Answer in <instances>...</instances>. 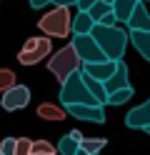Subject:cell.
I'll use <instances>...</instances> for the list:
<instances>
[{
    "mask_svg": "<svg viewBox=\"0 0 150 155\" xmlns=\"http://www.w3.org/2000/svg\"><path fill=\"white\" fill-rule=\"evenodd\" d=\"M95 38V43L100 45V50L105 53L108 60H123V55H125V48H128V40H130V35L123 30V28H115V25H95L93 28V33H90Z\"/></svg>",
    "mask_w": 150,
    "mask_h": 155,
    "instance_id": "obj_1",
    "label": "cell"
},
{
    "mask_svg": "<svg viewBox=\"0 0 150 155\" xmlns=\"http://www.w3.org/2000/svg\"><path fill=\"white\" fill-rule=\"evenodd\" d=\"M60 105H100L93 95H90L88 85H85V78H83V70H78L68 78L60 88Z\"/></svg>",
    "mask_w": 150,
    "mask_h": 155,
    "instance_id": "obj_2",
    "label": "cell"
},
{
    "mask_svg": "<svg viewBox=\"0 0 150 155\" xmlns=\"http://www.w3.org/2000/svg\"><path fill=\"white\" fill-rule=\"evenodd\" d=\"M48 70L55 75V80H58L60 85H63L73 73L83 70V60H80V55L75 53V48H73V45H65L63 50H58L53 58H50Z\"/></svg>",
    "mask_w": 150,
    "mask_h": 155,
    "instance_id": "obj_3",
    "label": "cell"
},
{
    "mask_svg": "<svg viewBox=\"0 0 150 155\" xmlns=\"http://www.w3.org/2000/svg\"><path fill=\"white\" fill-rule=\"evenodd\" d=\"M38 28L48 38H68L70 33H73V18H70V10L63 8V5H58L55 10H50V13H45L43 18H40Z\"/></svg>",
    "mask_w": 150,
    "mask_h": 155,
    "instance_id": "obj_4",
    "label": "cell"
},
{
    "mask_svg": "<svg viewBox=\"0 0 150 155\" xmlns=\"http://www.w3.org/2000/svg\"><path fill=\"white\" fill-rule=\"evenodd\" d=\"M50 38L45 35V38H28L25 40V45L20 48V53H18V60H20V65H35V63H40L43 58H48L50 55Z\"/></svg>",
    "mask_w": 150,
    "mask_h": 155,
    "instance_id": "obj_5",
    "label": "cell"
},
{
    "mask_svg": "<svg viewBox=\"0 0 150 155\" xmlns=\"http://www.w3.org/2000/svg\"><path fill=\"white\" fill-rule=\"evenodd\" d=\"M70 45L75 48V53L80 55V60H83V63H103V60H108L105 53L100 50V45L95 43L93 35H75Z\"/></svg>",
    "mask_w": 150,
    "mask_h": 155,
    "instance_id": "obj_6",
    "label": "cell"
},
{
    "mask_svg": "<svg viewBox=\"0 0 150 155\" xmlns=\"http://www.w3.org/2000/svg\"><path fill=\"white\" fill-rule=\"evenodd\" d=\"M68 115H73L78 120H88V123H105V110L103 105H65Z\"/></svg>",
    "mask_w": 150,
    "mask_h": 155,
    "instance_id": "obj_7",
    "label": "cell"
},
{
    "mask_svg": "<svg viewBox=\"0 0 150 155\" xmlns=\"http://www.w3.org/2000/svg\"><path fill=\"white\" fill-rule=\"evenodd\" d=\"M28 103H30V90L25 88V85H15V88H10L8 93H3V108L8 113L23 110Z\"/></svg>",
    "mask_w": 150,
    "mask_h": 155,
    "instance_id": "obj_8",
    "label": "cell"
},
{
    "mask_svg": "<svg viewBox=\"0 0 150 155\" xmlns=\"http://www.w3.org/2000/svg\"><path fill=\"white\" fill-rule=\"evenodd\" d=\"M125 125L128 128H140V130H145L150 128V98L143 103V105H138V108H133L128 115H125Z\"/></svg>",
    "mask_w": 150,
    "mask_h": 155,
    "instance_id": "obj_9",
    "label": "cell"
},
{
    "mask_svg": "<svg viewBox=\"0 0 150 155\" xmlns=\"http://www.w3.org/2000/svg\"><path fill=\"white\" fill-rule=\"evenodd\" d=\"M115 68H118V63H115V60H103V63H83V73H85L88 78H93V80L105 83L108 78L115 73Z\"/></svg>",
    "mask_w": 150,
    "mask_h": 155,
    "instance_id": "obj_10",
    "label": "cell"
},
{
    "mask_svg": "<svg viewBox=\"0 0 150 155\" xmlns=\"http://www.w3.org/2000/svg\"><path fill=\"white\" fill-rule=\"evenodd\" d=\"M105 85V93H115V90H123V88H130V83H128V65L123 60H118V68H115V73L108 78V80L103 83Z\"/></svg>",
    "mask_w": 150,
    "mask_h": 155,
    "instance_id": "obj_11",
    "label": "cell"
},
{
    "mask_svg": "<svg viewBox=\"0 0 150 155\" xmlns=\"http://www.w3.org/2000/svg\"><path fill=\"white\" fill-rule=\"evenodd\" d=\"M125 25L130 28V30H148L150 33V13H148V8L143 5V0H138L135 10H133V15H130V20Z\"/></svg>",
    "mask_w": 150,
    "mask_h": 155,
    "instance_id": "obj_12",
    "label": "cell"
},
{
    "mask_svg": "<svg viewBox=\"0 0 150 155\" xmlns=\"http://www.w3.org/2000/svg\"><path fill=\"white\" fill-rule=\"evenodd\" d=\"M130 43H133L135 50L150 63V33L148 30H130Z\"/></svg>",
    "mask_w": 150,
    "mask_h": 155,
    "instance_id": "obj_13",
    "label": "cell"
},
{
    "mask_svg": "<svg viewBox=\"0 0 150 155\" xmlns=\"http://www.w3.org/2000/svg\"><path fill=\"white\" fill-rule=\"evenodd\" d=\"M135 5H138V0H113V13H115V20L125 25V23L130 20V15H133Z\"/></svg>",
    "mask_w": 150,
    "mask_h": 155,
    "instance_id": "obj_14",
    "label": "cell"
},
{
    "mask_svg": "<svg viewBox=\"0 0 150 155\" xmlns=\"http://www.w3.org/2000/svg\"><path fill=\"white\" fill-rule=\"evenodd\" d=\"M95 25H98V23L90 18V13L80 10V13L75 15V20H73V33H75V35H90Z\"/></svg>",
    "mask_w": 150,
    "mask_h": 155,
    "instance_id": "obj_15",
    "label": "cell"
},
{
    "mask_svg": "<svg viewBox=\"0 0 150 155\" xmlns=\"http://www.w3.org/2000/svg\"><path fill=\"white\" fill-rule=\"evenodd\" d=\"M38 115L43 120H63L65 115H68V110L63 108V105H55V103H43V105H38Z\"/></svg>",
    "mask_w": 150,
    "mask_h": 155,
    "instance_id": "obj_16",
    "label": "cell"
},
{
    "mask_svg": "<svg viewBox=\"0 0 150 155\" xmlns=\"http://www.w3.org/2000/svg\"><path fill=\"white\" fill-rule=\"evenodd\" d=\"M83 78H85V85H88V90H90V95L100 103V105H108V93H105V85L100 83V80H93V78H88L85 73H83Z\"/></svg>",
    "mask_w": 150,
    "mask_h": 155,
    "instance_id": "obj_17",
    "label": "cell"
},
{
    "mask_svg": "<svg viewBox=\"0 0 150 155\" xmlns=\"http://www.w3.org/2000/svg\"><path fill=\"white\" fill-rule=\"evenodd\" d=\"M105 145H108L105 138H83V140H80V150L88 153V155H98Z\"/></svg>",
    "mask_w": 150,
    "mask_h": 155,
    "instance_id": "obj_18",
    "label": "cell"
},
{
    "mask_svg": "<svg viewBox=\"0 0 150 155\" xmlns=\"http://www.w3.org/2000/svg\"><path fill=\"white\" fill-rule=\"evenodd\" d=\"M78 150H80V140H75L70 133L58 143V153H60V155H75Z\"/></svg>",
    "mask_w": 150,
    "mask_h": 155,
    "instance_id": "obj_19",
    "label": "cell"
},
{
    "mask_svg": "<svg viewBox=\"0 0 150 155\" xmlns=\"http://www.w3.org/2000/svg\"><path fill=\"white\" fill-rule=\"evenodd\" d=\"M88 13H90V18H93L95 23H100L105 15H110V13H113V5H108V3H103V0H98V3L90 8Z\"/></svg>",
    "mask_w": 150,
    "mask_h": 155,
    "instance_id": "obj_20",
    "label": "cell"
},
{
    "mask_svg": "<svg viewBox=\"0 0 150 155\" xmlns=\"http://www.w3.org/2000/svg\"><path fill=\"white\" fill-rule=\"evenodd\" d=\"M18 80H15V73L8 70V68H0V93H8L10 88H15Z\"/></svg>",
    "mask_w": 150,
    "mask_h": 155,
    "instance_id": "obj_21",
    "label": "cell"
},
{
    "mask_svg": "<svg viewBox=\"0 0 150 155\" xmlns=\"http://www.w3.org/2000/svg\"><path fill=\"white\" fill-rule=\"evenodd\" d=\"M133 98V88H123V90H115L108 95V105H123Z\"/></svg>",
    "mask_w": 150,
    "mask_h": 155,
    "instance_id": "obj_22",
    "label": "cell"
},
{
    "mask_svg": "<svg viewBox=\"0 0 150 155\" xmlns=\"http://www.w3.org/2000/svg\"><path fill=\"white\" fill-rule=\"evenodd\" d=\"M33 153H38V155H55V145H50L48 140H35L33 143Z\"/></svg>",
    "mask_w": 150,
    "mask_h": 155,
    "instance_id": "obj_23",
    "label": "cell"
},
{
    "mask_svg": "<svg viewBox=\"0 0 150 155\" xmlns=\"http://www.w3.org/2000/svg\"><path fill=\"white\" fill-rule=\"evenodd\" d=\"M30 153H33V140L18 138L15 140V155H30Z\"/></svg>",
    "mask_w": 150,
    "mask_h": 155,
    "instance_id": "obj_24",
    "label": "cell"
},
{
    "mask_svg": "<svg viewBox=\"0 0 150 155\" xmlns=\"http://www.w3.org/2000/svg\"><path fill=\"white\" fill-rule=\"evenodd\" d=\"M0 153H3V155H15V138L0 140Z\"/></svg>",
    "mask_w": 150,
    "mask_h": 155,
    "instance_id": "obj_25",
    "label": "cell"
},
{
    "mask_svg": "<svg viewBox=\"0 0 150 155\" xmlns=\"http://www.w3.org/2000/svg\"><path fill=\"white\" fill-rule=\"evenodd\" d=\"M95 3H98V0H78V3H75V5L80 8V10H85V13H88V10H90V8H93V5H95Z\"/></svg>",
    "mask_w": 150,
    "mask_h": 155,
    "instance_id": "obj_26",
    "label": "cell"
},
{
    "mask_svg": "<svg viewBox=\"0 0 150 155\" xmlns=\"http://www.w3.org/2000/svg\"><path fill=\"white\" fill-rule=\"evenodd\" d=\"M45 5H53V0H30V8H35V10H40Z\"/></svg>",
    "mask_w": 150,
    "mask_h": 155,
    "instance_id": "obj_27",
    "label": "cell"
},
{
    "mask_svg": "<svg viewBox=\"0 0 150 155\" xmlns=\"http://www.w3.org/2000/svg\"><path fill=\"white\" fill-rule=\"evenodd\" d=\"M118 20H115V13H110V15H105L103 20H100V25H115Z\"/></svg>",
    "mask_w": 150,
    "mask_h": 155,
    "instance_id": "obj_28",
    "label": "cell"
},
{
    "mask_svg": "<svg viewBox=\"0 0 150 155\" xmlns=\"http://www.w3.org/2000/svg\"><path fill=\"white\" fill-rule=\"evenodd\" d=\"M78 0H53V5H63V8H68V5H75Z\"/></svg>",
    "mask_w": 150,
    "mask_h": 155,
    "instance_id": "obj_29",
    "label": "cell"
},
{
    "mask_svg": "<svg viewBox=\"0 0 150 155\" xmlns=\"http://www.w3.org/2000/svg\"><path fill=\"white\" fill-rule=\"evenodd\" d=\"M75 155H88V153H83V150H78V153H75Z\"/></svg>",
    "mask_w": 150,
    "mask_h": 155,
    "instance_id": "obj_30",
    "label": "cell"
},
{
    "mask_svg": "<svg viewBox=\"0 0 150 155\" xmlns=\"http://www.w3.org/2000/svg\"><path fill=\"white\" fill-rule=\"evenodd\" d=\"M103 3H108V5H113V0H103Z\"/></svg>",
    "mask_w": 150,
    "mask_h": 155,
    "instance_id": "obj_31",
    "label": "cell"
},
{
    "mask_svg": "<svg viewBox=\"0 0 150 155\" xmlns=\"http://www.w3.org/2000/svg\"><path fill=\"white\" fill-rule=\"evenodd\" d=\"M145 133H148V135H150V128H145Z\"/></svg>",
    "mask_w": 150,
    "mask_h": 155,
    "instance_id": "obj_32",
    "label": "cell"
},
{
    "mask_svg": "<svg viewBox=\"0 0 150 155\" xmlns=\"http://www.w3.org/2000/svg\"><path fill=\"white\" fill-rule=\"evenodd\" d=\"M30 155H38V153H30Z\"/></svg>",
    "mask_w": 150,
    "mask_h": 155,
    "instance_id": "obj_33",
    "label": "cell"
},
{
    "mask_svg": "<svg viewBox=\"0 0 150 155\" xmlns=\"http://www.w3.org/2000/svg\"><path fill=\"white\" fill-rule=\"evenodd\" d=\"M0 155H3V153H0Z\"/></svg>",
    "mask_w": 150,
    "mask_h": 155,
    "instance_id": "obj_34",
    "label": "cell"
},
{
    "mask_svg": "<svg viewBox=\"0 0 150 155\" xmlns=\"http://www.w3.org/2000/svg\"><path fill=\"white\" fill-rule=\"evenodd\" d=\"M148 3H150V0H148Z\"/></svg>",
    "mask_w": 150,
    "mask_h": 155,
    "instance_id": "obj_35",
    "label": "cell"
}]
</instances>
